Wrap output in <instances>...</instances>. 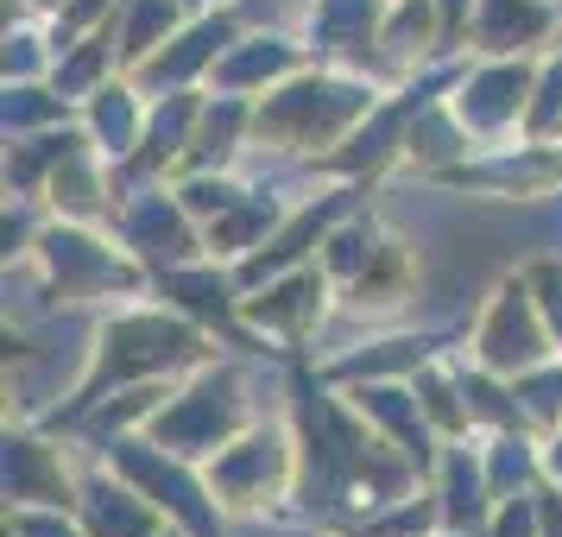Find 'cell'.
<instances>
[{"instance_id":"cell-1","label":"cell","mask_w":562,"mask_h":537,"mask_svg":"<svg viewBox=\"0 0 562 537\" xmlns=\"http://www.w3.org/2000/svg\"><path fill=\"white\" fill-rule=\"evenodd\" d=\"M291 367L297 360H279V355H259V348H215L203 367H190L183 380H171L158 417L146 424L153 443H165L171 456L183 461H209L222 443L247 430L254 417L284 405L291 392Z\"/></svg>"},{"instance_id":"cell-2","label":"cell","mask_w":562,"mask_h":537,"mask_svg":"<svg viewBox=\"0 0 562 537\" xmlns=\"http://www.w3.org/2000/svg\"><path fill=\"white\" fill-rule=\"evenodd\" d=\"M392 89L355 64L310 57L297 77L254 102V146L240 165H329L335 146L385 102Z\"/></svg>"},{"instance_id":"cell-3","label":"cell","mask_w":562,"mask_h":537,"mask_svg":"<svg viewBox=\"0 0 562 537\" xmlns=\"http://www.w3.org/2000/svg\"><path fill=\"white\" fill-rule=\"evenodd\" d=\"M215 348H222V342H215L196 316H183L178 304H165L158 291L127 298V304L102 310V329H95V380H89L82 399H102L114 385H171V380H183L190 367H203ZM64 411H57V417H64Z\"/></svg>"},{"instance_id":"cell-4","label":"cell","mask_w":562,"mask_h":537,"mask_svg":"<svg viewBox=\"0 0 562 537\" xmlns=\"http://www.w3.org/2000/svg\"><path fill=\"white\" fill-rule=\"evenodd\" d=\"M102 310H57L32 329H7V424H52L95 380Z\"/></svg>"},{"instance_id":"cell-5","label":"cell","mask_w":562,"mask_h":537,"mask_svg":"<svg viewBox=\"0 0 562 537\" xmlns=\"http://www.w3.org/2000/svg\"><path fill=\"white\" fill-rule=\"evenodd\" d=\"M203 474H209V493H215V506H222L228 525L291 512V500H297V430H291L284 405L254 417L234 443H222L203 461Z\"/></svg>"},{"instance_id":"cell-6","label":"cell","mask_w":562,"mask_h":537,"mask_svg":"<svg viewBox=\"0 0 562 537\" xmlns=\"http://www.w3.org/2000/svg\"><path fill=\"white\" fill-rule=\"evenodd\" d=\"M335 310H341V291L335 279L304 259L279 279H259L247 284L240 298V329L228 335V348H259V355H279V360H310L316 342L329 335Z\"/></svg>"},{"instance_id":"cell-7","label":"cell","mask_w":562,"mask_h":537,"mask_svg":"<svg viewBox=\"0 0 562 537\" xmlns=\"http://www.w3.org/2000/svg\"><path fill=\"white\" fill-rule=\"evenodd\" d=\"M32 254L45 259L57 298L70 310H114L153 291V272L133 259V247L108 222H57L52 215V228L38 234Z\"/></svg>"},{"instance_id":"cell-8","label":"cell","mask_w":562,"mask_h":537,"mask_svg":"<svg viewBox=\"0 0 562 537\" xmlns=\"http://www.w3.org/2000/svg\"><path fill=\"white\" fill-rule=\"evenodd\" d=\"M449 342H456L474 367L506 373V380L531 373L537 360L562 355L557 335H550V323H543V310H537V291H531V279H525V266L493 284L481 304H474V316L461 323V335H449Z\"/></svg>"},{"instance_id":"cell-9","label":"cell","mask_w":562,"mask_h":537,"mask_svg":"<svg viewBox=\"0 0 562 537\" xmlns=\"http://www.w3.org/2000/svg\"><path fill=\"white\" fill-rule=\"evenodd\" d=\"M537 57H461L456 77L442 82V102L456 108V121L468 127L474 153H499V146H518L525 139Z\"/></svg>"},{"instance_id":"cell-10","label":"cell","mask_w":562,"mask_h":537,"mask_svg":"<svg viewBox=\"0 0 562 537\" xmlns=\"http://www.w3.org/2000/svg\"><path fill=\"white\" fill-rule=\"evenodd\" d=\"M108 461H114V468H121V474H127V481L139 486L165 518H171V532H183V537H228V518H222L215 493H209L203 461L171 456V449L153 443V436H121V443L108 449Z\"/></svg>"},{"instance_id":"cell-11","label":"cell","mask_w":562,"mask_h":537,"mask_svg":"<svg viewBox=\"0 0 562 537\" xmlns=\"http://www.w3.org/2000/svg\"><path fill=\"white\" fill-rule=\"evenodd\" d=\"M108 228L121 234L133 247V259L146 266V272H171V266H190V259H203V222L183 209L178 183L171 178H121V203H114V222Z\"/></svg>"},{"instance_id":"cell-12","label":"cell","mask_w":562,"mask_h":537,"mask_svg":"<svg viewBox=\"0 0 562 537\" xmlns=\"http://www.w3.org/2000/svg\"><path fill=\"white\" fill-rule=\"evenodd\" d=\"M89 456H95V449L70 430H52V424H7V430H0V500H7V506H70Z\"/></svg>"},{"instance_id":"cell-13","label":"cell","mask_w":562,"mask_h":537,"mask_svg":"<svg viewBox=\"0 0 562 537\" xmlns=\"http://www.w3.org/2000/svg\"><path fill=\"white\" fill-rule=\"evenodd\" d=\"M234 32H240L234 7H196V13H190V20H183L133 77L146 82V96H165V89H209L222 52L234 45Z\"/></svg>"},{"instance_id":"cell-14","label":"cell","mask_w":562,"mask_h":537,"mask_svg":"<svg viewBox=\"0 0 562 537\" xmlns=\"http://www.w3.org/2000/svg\"><path fill=\"white\" fill-rule=\"evenodd\" d=\"M70 506H77L89 537H165L171 532V518L108 461V449H95V456L82 461V481H77V500Z\"/></svg>"},{"instance_id":"cell-15","label":"cell","mask_w":562,"mask_h":537,"mask_svg":"<svg viewBox=\"0 0 562 537\" xmlns=\"http://www.w3.org/2000/svg\"><path fill=\"white\" fill-rule=\"evenodd\" d=\"M411 108H417V89H392L367 121H360L335 158L323 165L329 178L341 183H360V190H380L385 178H398V165H405V133H411Z\"/></svg>"},{"instance_id":"cell-16","label":"cell","mask_w":562,"mask_h":537,"mask_svg":"<svg viewBox=\"0 0 562 537\" xmlns=\"http://www.w3.org/2000/svg\"><path fill=\"white\" fill-rule=\"evenodd\" d=\"M310 38L304 32H266V26H240L234 32V45L222 52V64H215V77H209V89H222V96H247V102H259V96H272L284 77H297L310 64Z\"/></svg>"},{"instance_id":"cell-17","label":"cell","mask_w":562,"mask_h":537,"mask_svg":"<svg viewBox=\"0 0 562 537\" xmlns=\"http://www.w3.org/2000/svg\"><path fill=\"white\" fill-rule=\"evenodd\" d=\"M114 203H121V171H114L108 153L89 146V133L77 121L70 153L57 158V171L45 178V209L57 222H114Z\"/></svg>"},{"instance_id":"cell-18","label":"cell","mask_w":562,"mask_h":537,"mask_svg":"<svg viewBox=\"0 0 562 537\" xmlns=\"http://www.w3.org/2000/svg\"><path fill=\"white\" fill-rule=\"evenodd\" d=\"M430 493H436V512H442V532H486V518L499 506V493L486 481V456H481V436H456L436 449V468H430Z\"/></svg>"},{"instance_id":"cell-19","label":"cell","mask_w":562,"mask_h":537,"mask_svg":"<svg viewBox=\"0 0 562 537\" xmlns=\"http://www.w3.org/2000/svg\"><path fill=\"white\" fill-rule=\"evenodd\" d=\"M562 0H481L468 57H537L557 45Z\"/></svg>"},{"instance_id":"cell-20","label":"cell","mask_w":562,"mask_h":537,"mask_svg":"<svg viewBox=\"0 0 562 537\" xmlns=\"http://www.w3.org/2000/svg\"><path fill=\"white\" fill-rule=\"evenodd\" d=\"M77 121H82V133H89V146H95V153H108L114 165H127V158L146 146L153 96H146V82L133 77V70H121V77L102 82V89L77 108Z\"/></svg>"},{"instance_id":"cell-21","label":"cell","mask_w":562,"mask_h":537,"mask_svg":"<svg viewBox=\"0 0 562 537\" xmlns=\"http://www.w3.org/2000/svg\"><path fill=\"white\" fill-rule=\"evenodd\" d=\"M468 158H474V139H468V127L456 121V108L442 102L436 89H417L398 178H430V183H442V178H456Z\"/></svg>"},{"instance_id":"cell-22","label":"cell","mask_w":562,"mask_h":537,"mask_svg":"<svg viewBox=\"0 0 562 537\" xmlns=\"http://www.w3.org/2000/svg\"><path fill=\"white\" fill-rule=\"evenodd\" d=\"M341 392H348V405L367 417L373 436L398 443V449H411L417 461L436 468V449H442V443H436V430H430V417H424V405H417L411 380H348Z\"/></svg>"},{"instance_id":"cell-23","label":"cell","mask_w":562,"mask_h":537,"mask_svg":"<svg viewBox=\"0 0 562 537\" xmlns=\"http://www.w3.org/2000/svg\"><path fill=\"white\" fill-rule=\"evenodd\" d=\"M385 7L392 0H316L310 7V52L329 57V64H355V70H367V57H373V38H380L385 26Z\"/></svg>"},{"instance_id":"cell-24","label":"cell","mask_w":562,"mask_h":537,"mask_svg":"<svg viewBox=\"0 0 562 537\" xmlns=\"http://www.w3.org/2000/svg\"><path fill=\"white\" fill-rule=\"evenodd\" d=\"M411 392L430 417L436 443H456V436H474V417H468V385H461V355L456 342H442L417 373H411Z\"/></svg>"},{"instance_id":"cell-25","label":"cell","mask_w":562,"mask_h":537,"mask_svg":"<svg viewBox=\"0 0 562 537\" xmlns=\"http://www.w3.org/2000/svg\"><path fill=\"white\" fill-rule=\"evenodd\" d=\"M127 70L121 64V45H114V32L108 26H64V45H57V70H52V82L70 96V102H89L102 82H114Z\"/></svg>"},{"instance_id":"cell-26","label":"cell","mask_w":562,"mask_h":537,"mask_svg":"<svg viewBox=\"0 0 562 537\" xmlns=\"http://www.w3.org/2000/svg\"><path fill=\"white\" fill-rule=\"evenodd\" d=\"M57 45H64V20H45V13L0 20V82H52Z\"/></svg>"},{"instance_id":"cell-27","label":"cell","mask_w":562,"mask_h":537,"mask_svg":"<svg viewBox=\"0 0 562 537\" xmlns=\"http://www.w3.org/2000/svg\"><path fill=\"white\" fill-rule=\"evenodd\" d=\"M481 456H486V481H493L499 500H512V493H537V486L550 481V474H543V430H531V424L486 430Z\"/></svg>"},{"instance_id":"cell-28","label":"cell","mask_w":562,"mask_h":537,"mask_svg":"<svg viewBox=\"0 0 562 537\" xmlns=\"http://www.w3.org/2000/svg\"><path fill=\"white\" fill-rule=\"evenodd\" d=\"M77 121L52 133H20V139H0V197H45V178L57 171V158L70 153Z\"/></svg>"},{"instance_id":"cell-29","label":"cell","mask_w":562,"mask_h":537,"mask_svg":"<svg viewBox=\"0 0 562 537\" xmlns=\"http://www.w3.org/2000/svg\"><path fill=\"white\" fill-rule=\"evenodd\" d=\"M190 13H196V0H121V13L108 20L114 45H121V64L139 70V64H146V57H153L158 45L190 20Z\"/></svg>"},{"instance_id":"cell-30","label":"cell","mask_w":562,"mask_h":537,"mask_svg":"<svg viewBox=\"0 0 562 537\" xmlns=\"http://www.w3.org/2000/svg\"><path fill=\"white\" fill-rule=\"evenodd\" d=\"M0 316H7V329H32V323H45L57 310H70L57 298L52 272H45V259L38 254H7V279H0Z\"/></svg>"},{"instance_id":"cell-31","label":"cell","mask_w":562,"mask_h":537,"mask_svg":"<svg viewBox=\"0 0 562 537\" xmlns=\"http://www.w3.org/2000/svg\"><path fill=\"white\" fill-rule=\"evenodd\" d=\"M77 121V102L57 82H0V139L20 133H52Z\"/></svg>"},{"instance_id":"cell-32","label":"cell","mask_w":562,"mask_h":537,"mask_svg":"<svg viewBox=\"0 0 562 537\" xmlns=\"http://www.w3.org/2000/svg\"><path fill=\"white\" fill-rule=\"evenodd\" d=\"M518 411H525V424L543 436H557L562 430V355L550 360H537L531 373H518Z\"/></svg>"},{"instance_id":"cell-33","label":"cell","mask_w":562,"mask_h":537,"mask_svg":"<svg viewBox=\"0 0 562 537\" xmlns=\"http://www.w3.org/2000/svg\"><path fill=\"white\" fill-rule=\"evenodd\" d=\"M525 139L537 146H562V52L537 57V89H531V114H525Z\"/></svg>"},{"instance_id":"cell-34","label":"cell","mask_w":562,"mask_h":537,"mask_svg":"<svg viewBox=\"0 0 562 537\" xmlns=\"http://www.w3.org/2000/svg\"><path fill=\"white\" fill-rule=\"evenodd\" d=\"M45 228H52L45 197H0V254H32Z\"/></svg>"},{"instance_id":"cell-35","label":"cell","mask_w":562,"mask_h":537,"mask_svg":"<svg viewBox=\"0 0 562 537\" xmlns=\"http://www.w3.org/2000/svg\"><path fill=\"white\" fill-rule=\"evenodd\" d=\"M0 537H89V532H82L77 506H7Z\"/></svg>"},{"instance_id":"cell-36","label":"cell","mask_w":562,"mask_h":537,"mask_svg":"<svg viewBox=\"0 0 562 537\" xmlns=\"http://www.w3.org/2000/svg\"><path fill=\"white\" fill-rule=\"evenodd\" d=\"M240 26H266V32H304L310 26V7L316 0H228Z\"/></svg>"},{"instance_id":"cell-37","label":"cell","mask_w":562,"mask_h":537,"mask_svg":"<svg viewBox=\"0 0 562 537\" xmlns=\"http://www.w3.org/2000/svg\"><path fill=\"white\" fill-rule=\"evenodd\" d=\"M525 279H531L537 310H543V323H550V335H557V348H562V254L525 259Z\"/></svg>"},{"instance_id":"cell-38","label":"cell","mask_w":562,"mask_h":537,"mask_svg":"<svg viewBox=\"0 0 562 537\" xmlns=\"http://www.w3.org/2000/svg\"><path fill=\"white\" fill-rule=\"evenodd\" d=\"M481 537H543V525H537V493H512V500H499Z\"/></svg>"},{"instance_id":"cell-39","label":"cell","mask_w":562,"mask_h":537,"mask_svg":"<svg viewBox=\"0 0 562 537\" xmlns=\"http://www.w3.org/2000/svg\"><path fill=\"white\" fill-rule=\"evenodd\" d=\"M474 7H481V0H436V20H442V45H449V57H468Z\"/></svg>"},{"instance_id":"cell-40","label":"cell","mask_w":562,"mask_h":537,"mask_svg":"<svg viewBox=\"0 0 562 537\" xmlns=\"http://www.w3.org/2000/svg\"><path fill=\"white\" fill-rule=\"evenodd\" d=\"M121 13V0H70L64 7V26H108Z\"/></svg>"},{"instance_id":"cell-41","label":"cell","mask_w":562,"mask_h":537,"mask_svg":"<svg viewBox=\"0 0 562 537\" xmlns=\"http://www.w3.org/2000/svg\"><path fill=\"white\" fill-rule=\"evenodd\" d=\"M537 525H543V537H562V486L557 481L537 486Z\"/></svg>"},{"instance_id":"cell-42","label":"cell","mask_w":562,"mask_h":537,"mask_svg":"<svg viewBox=\"0 0 562 537\" xmlns=\"http://www.w3.org/2000/svg\"><path fill=\"white\" fill-rule=\"evenodd\" d=\"M64 7H70V0H7V20H13V13H45V20H64Z\"/></svg>"},{"instance_id":"cell-43","label":"cell","mask_w":562,"mask_h":537,"mask_svg":"<svg viewBox=\"0 0 562 537\" xmlns=\"http://www.w3.org/2000/svg\"><path fill=\"white\" fill-rule=\"evenodd\" d=\"M543 474L562 486V430H557V436H543Z\"/></svg>"},{"instance_id":"cell-44","label":"cell","mask_w":562,"mask_h":537,"mask_svg":"<svg viewBox=\"0 0 562 537\" xmlns=\"http://www.w3.org/2000/svg\"><path fill=\"white\" fill-rule=\"evenodd\" d=\"M436 537H474V532H436Z\"/></svg>"},{"instance_id":"cell-45","label":"cell","mask_w":562,"mask_h":537,"mask_svg":"<svg viewBox=\"0 0 562 537\" xmlns=\"http://www.w3.org/2000/svg\"><path fill=\"white\" fill-rule=\"evenodd\" d=\"M557 52H562V20H557Z\"/></svg>"},{"instance_id":"cell-46","label":"cell","mask_w":562,"mask_h":537,"mask_svg":"<svg viewBox=\"0 0 562 537\" xmlns=\"http://www.w3.org/2000/svg\"><path fill=\"white\" fill-rule=\"evenodd\" d=\"M203 7H228V0H203Z\"/></svg>"},{"instance_id":"cell-47","label":"cell","mask_w":562,"mask_h":537,"mask_svg":"<svg viewBox=\"0 0 562 537\" xmlns=\"http://www.w3.org/2000/svg\"><path fill=\"white\" fill-rule=\"evenodd\" d=\"M165 537H183V532H165Z\"/></svg>"},{"instance_id":"cell-48","label":"cell","mask_w":562,"mask_h":537,"mask_svg":"<svg viewBox=\"0 0 562 537\" xmlns=\"http://www.w3.org/2000/svg\"><path fill=\"white\" fill-rule=\"evenodd\" d=\"M196 7H203V0H196Z\"/></svg>"}]
</instances>
